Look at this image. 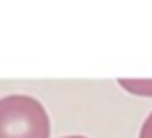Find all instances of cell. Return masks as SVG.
<instances>
[{
    "mask_svg": "<svg viewBox=\"0 0 152 138\" xmlns=\"http://www.w3.org/2000/svg\"><path fill=\"white\" fill-rule=\"evenodd\" d=\"M138 138H152V112L148 114V118L144 120L142 130H140V136H138Z\"/></svg>",
    "mask_w": 152,
    "mask_h": 138,
    "instance_id": "3957f363",
    "label": "cell"
},
{
    "mask_svg": "<svg viewBox=\"0 0 152 138\" xmlns=\"http://www.w3.org/2000/svg\"><path fill=\"white\" fill-rule=\"evenodd\" d=\"M47 110L31 95H6L0 100V138H49Z\"/></svg>",
    "mask_w": 152,
    "mask_h": 138,
    "instance_id": "6da1fadb",
    "label": "cell"
},
{
    "mask_svg": "<svg viewBox=\"0 0 152 138\" xmlns=\"http://www.w3.org/2000/svg\"><path fill=\"white\" fill-rule=\"evenodd\" d=\"M65 138H85V136H65Z\"/></svg>",
    "mask_w": 152,
    "mask_h": 138,
    "instance_id": "277c9868",
    "label": "cell"
},
{
    "mask_svg": "<svg viewBox=\"0 0 152 138\" xmlns=\"http://www.w3.org/2000/svg\"><path fill=\"white\" fill-rule=\"evenodd\" d=\"M118 85L134 95L152 98V79H118Z\"/></svg>",
    "mask_w": 152,
    "mask_h": 138,
    "instance_id": "7a4b0ae2",
    "label": "cell"
}]
</instances>
